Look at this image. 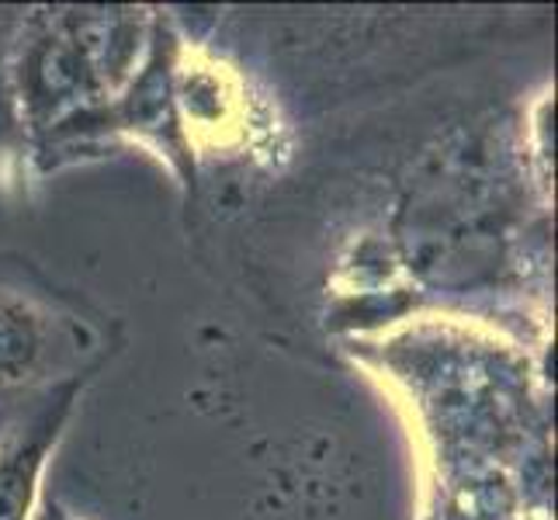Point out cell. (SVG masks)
Here are the masks:
<instances>
[{
	"label": "cell",
	"instance_id": "cell-4",
	"mask_svg": "<svg viewBox=\"0 0 558 520\" xmlns=\"http://www.w3.org/2000/svg\"><path fill=\"white\" fill-rule=\"evenodd\" d=\"M43 319L25 302L0 299V382L25 378L43 358Z\"/></svg>",
	"mask_w": 558,
	"mask_h": 520
},
{
	"label": "cell",
	"instance_id": "cell-3",
	"mask_svg": "<svg viewBox=\"0 0 558 520\" xmlns=\"http://www.w3.org/2000/svg\"><path fill=\"white\" fill-rule=\"evenodd\" d=\"M81 389V375L52 385L28 413L14 416L0 434V520H35L46 461L66 431Z\"/></svg>",
	"mask_w": 558,
	"mask_h": 520
},
{
	"label": "cell",
	"instance_id": "cell-5",
	"mask_svg": "<svg viewBox=\"0 0 558 520\" xmlns=\"http://www.w3.org/2000/svg\"><path fill=\"white\" fill-rule=\"evenodd\" d=\"M35 520H81V517H73L70 510H63V507L49 504L46 510H38V513H35Z\"/></svg>",
	"mask_w": 558,
	"mask_h": 520
},
{
	"label": "cell",
	"instance_id": "cell-2",
	"mask_svg": "<svg viewBox=\"0 0 558 520\" xmlns=\"http://www.w3.org/2000/svg\"><path fill=\"white\" fill-rule=\"evenodd\" d=\"M17 76H22V101L32 129H52L76 111L108 101L66 14L25 46Z\"/></svg>",
	"mask_w": 558,
	"mask_h": 520
},
{
	"label": "cell",
	"instance_id": "cell-1",
	"mask_svg": "<svg viewBox=\"0 0 558 520\" xmlns=\"http://www.w3.org/2000/svg\"><path fill=\"white\" fill-rule=\"evenodd\" d=\"M181 60V38L170 25L167 14L149 17L146 52L129 76L125 87L114 98L84 108L49 129V140H76V136H105V132H125L146 146H153L174 167L187 195L198 188L195 146L184 129L178 108V63Z\"/></svg>",
	"mask_w": 558,
	"mask_h": 520
}]
</instances>
